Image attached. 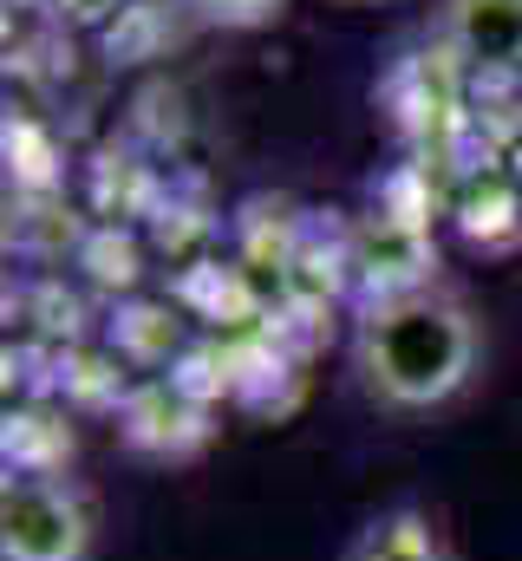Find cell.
Here are the masks:
<instances>
[{
  "mask_svg": "<svg viewBox=\"0 0 522 561\" xmlns=\"http://www.w3.org/2000/svg\"><path fill=\"white\" fill-rule=\"evenodd\" d=\"M340 561H457V549L424 503H386L347 536Z\"/></svg>",
  "mask_w": 522,
  "mask_h": 561,
  "instance_id": "5b68a950",
  "label": "cell"
},
{
  "mask_svg": "<svg viewBox=\"0 0 522 561\" xmlns=\"http://www.w3.org/2000/svg\"><path fill=\"white\" fill-rule=\"evenodd\" d=\"M190 7L216 26H268L281 13V0H190Z\"/></svg>",
  "mask_w": 522,
  "mask_h": 561,
  "instance_id": "52a82bcc",
  "label": "cell"
},
{
  "mask_svg": "<svg viewBox=\"0 0 522 561\" xmlns=\"http://www.w3.org/2000/svg\"><path fill=\"white\" fill-rule=\"evenodd\" d=\"M510 176L522 183V125H517V144H510Z\"/></svg>",
  "mask_w": 522,
  "mask_h": 561,
  "instance_id": "ba28073f",
  "label": "cell"
},
{
  "mask_svg": "<svg viewBox=\"0 0 522 561\" xmlns=\"http://www.w3.org/2000/svg\"><path fill=\"white\" fill-rule=\"evenodd\" d=\"M431 39L464 72H522V0H438Z\"/></svg>",
  "mask_w": 522,
  "mask_h": 561,
  "instance_id": "277c9868",
  "label": "cell"
},
{
  "mask_svg": "<svg viewBox=\"0 0 522 561\" xmlns=\"http://www.w3.org/2000/svg\"><path fill=\"white\" fill-rule=\"evenodd\" d=\"M477 366H484V320L444 280L398 300H373L353 320V379L392 419L444 412L451 399L470 392Z\"/></svg>",
  "mask_w": 522,
  "mask_h": 561,
  "instance_id": "6da1fadb",
  "label": "cell"
},
{
  "mask_svg": "<svg viewBox=\"0 0 522 561\" xmlns=\"http://www.w3.org/2000/svg\"><path fill=\"white\" fill-rule=\"evenodd\" d=\"M99 523L66 477H7L0 490V561H92Z\"/></svg>",
  "mask_w": 522,
  "mask_h": 561,
  "instance_id": "7a4b0ae2",
  "label": "cell"
},
{
  "mask_svg": "<svg viewBox=\"0 0 522 561\" xmlns=\"http://www.w3.org/2000/svg\"><path fill=\"white\" fill-rule=\"evenodd\" d=\"M340 268L353 280L360 307L373 300H398V294H418L438 280V242H431V222L411 216V209H366L353 229H347V255Z\"/></svg>",
  "mask_w": 522,
  "mask_h": 561,
  "instance_id": "3957f363",
  "label": "cell"
},
{
  "mask_svg": "<svg viewBox=\"0 0 522 561\" xmlns=\"http://www.w3.org/2000/svg\"><path fill=\"white\" fill-rule=\"evenodd\" d=\"M457 222L477 249H510L522 236V183L517 176H470L457 196Z\"/></svg>",
  "mask_w": 522,
  "mask_h": 561,
  "instance_id": "8992f818",
  "label": "cell"
}]
</instances>
